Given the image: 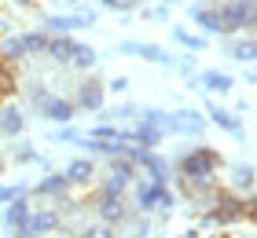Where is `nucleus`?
Segmentation results:
<instances>
[{
	"label": "nucleus",
	"mask_w": 257,
	"mask_h": 238,
	"mask_svg": "<svg viewBox=\"0 0 257 238\" xmlns=\"http://www.w3.org/2000/svg\"><path fill=\"white\" fill-rule=\"evenodd\" d=\"M22 190H26V187H4V183H0V209H4L15 194H22Z\"/></svg>",
	"instance_id": "obj_29"
},
{
	"label": "nucleus",
	"mask_w": 257,
	"mask_h": 238,
	"mask_svg": "<svg viewBox=\"0 0 257 238\" xmlns=\"http://www.w3.org/2000/svg\"><path fill=\"white\" fill-rule=\"evenodd\" d=\"M209 117H213L224 132H239V117L231 114V110H220V106H213V110H209Z\"/></svg>",
	"instance_id": "obj_24"
},
{
	"label": "nucleus",
	"mask_w": 257,
	"mask_h": 238,
	"mask_svg": "<svg viewBox=\"0 0 257 238\" xmlns=\"http://www.w3.org/2000/svg\"><path fill=\"white\" fill-rule=\"evenodd\" d=\"M195 85H198V92H217V95H228L231 88H235V77L231 74H220V70H202V74L195 77Z\"/></svg>",
	"instance_id": "obj_8"
},
{
	"label": "nucleus",
	"mask_w": 257,
	"mask_h": 238,
	"mask_svg": "<svg viewBox=\"0 0 257 238\" xmlns=\"http://www.w3.org/2000/svg\"><path fill=\"white\" fill-rule=\"evenodd\" d=\"M217 15H220V26H224V33L253 30V26H257V11H253V4H246V0H228Z\"/></svg>",
	"instance_id": "obj_2"
},
{
	"label": "nucleus",
	"mask_w": 257,
	"mask_h": 238,
	"mask_svg": "<svg viewBox=\"0 0 257 238\" xmlns=\"http://www.w3.org/2000/svg\"><path fill=\"white\" fill-rule=\"evenodd\" d=\"M96 22V15L92 11H81V15H52L48 19V30L52 33H70V30H85Z\"/></svg>",
	"instance_id": "obj_10"
},
{
	"label": "nucleus",
	"mask_w": 257,
	"mask_h": 238,
	"mask_svg": "<svg viewBox=\"0 0 257 238\" xmlns=\"http://www.w3.org/2000/svg\"><path fill=\"white\" fill-rule=\"evenodd\" d=\"M22 52L26 55H44L48 52V33H41V30H30V33H22Z\"/></svg>",
	"instance_id": "obj_19"
},
{
	"label": "nucleus",
	"mask_w": 257,
	"mask_h": 238,
	"mask_svg": "<svg viewBox=\"0 0 257 238\" xmlns=\"http://www.w3.org/2000/svg\"><path fill=\"white\" fill-rule=\"evenodd\" d=\"M103 8H110V11H133L136 0H103Z\"/></svg>",
	"instance_id": "obj_30"
},
{
	"label": "nucleus",
	"mask_w": 257,
	"mask_h": 238,
	"mask_svg": "<svg viewBox=\"0 0 257 238\" xmlns=\"http://www.w3.org/2000/svg\"><path fill=\"white\" fill-rule=\"evenodd\" d=\"M202 128H206V117L198 110H177L166 121V132H177V136H202Z\"/></svg>",
	"instance_id": "obj_4"
},
{
	"label": "nucleus",
	"mask_w": 257,
	"mask_h": 238,
	"mask_svg": "<svg viewBox=\"0 0 257 238\" xmlns=\"http://www.w3.org/2000/svg\"><path fill=\"white\" fill-rule=\"evenodd\" d=\"M15 161H41V154L30 150V147H22V150H15Z\"/></svg>",
	"instance_id": "obj_31"
},
{
	"label": "nucleus",
	"mask_w": 257,
	"mask_h": 238,
	"mask_svg": "<svg viewBox=\"0 0 257 238\" xmlns=\"http://www.w3.org/2000/svg\"><path fill=\"white\" fill-rule=\"evenodd\" d=\"M166 121H169V114L155 110V106H147V110L140 114V125H151V128H158V132H166Z\"/></svg>",
	"instance_id": "obj_26"
},
{
	"label": "nucleus",
	"mask_w": 257,
	"mask_h": 238,
	"mask_svg": "<svg viewBox=\"0 0 257 238\" xmlns=\"http://www.w3.org/2000/svg\"><path fill=\"white\" fill-rule=\"evenodd\" d=\"M220 154L213 150V147H195V150H188L180 158V180H184V187L191 190V194H202V190H209V183H213V176H217V169H220Z\"/></svg>",
	"instance_id": "obj_1"
},
{
	"label": "nucleus",
	"mask_w": 257,
	"mask_h": 238,
	"mask_svg": "<svg viewBox=\"0 0 257 238\" xmlns=\"http://www.w3.org/2000/svg\"><path fill=\"white\" fill-rule=\"evenodd\" d=\"M231 187L250 190L253 187V165H235V169H231Z\"/></svg>",
	"instance_id": "obj_23"
},
{
	"label": "nucleus",
	"mask_w": 257,
	"mask_h": 238,
	"mask_svg": "<svg viewBox=\"0 0 257 238\" xmlns=\"http://www.w3.org/2000/svg\"><path fill=\"white\" fill-rule=\"evenodd\" d=\"M81 238H114V227L99 220V223H88V227L81 231Z\"/></svg>",
	"instance_id": "obj_27"
},
{
	"label": "nucleus",
	"mask_w": 257,
	"mask_h": 238,
	"mask_svg": "<svg viewBox=\"0 0 257 238\" xmlns=\"http://www.w3.org/2000/svg\"><path fill=\"white\" fill-rule=\"evenodd\" d=\"M173 41H180L184 48H191V52L206 48V37H198V33H188V30H180V26H173Z\"/></svg>",
	"instance_id": "obj_25"
},
{
	"label": "nucleus",
	"mask_w": 257,
	"mask_h": 238,
	"mask_svg": "<svg viewBox=\"0 0 257 238\" xmlns=\"http://www.w3.org/2000/svg\"><path fill=\"white\" fill-rule=\"evenodd\" d=\"M48 59H55V63H70V55H74V41L66 37V33H55V37H48V52H44Z\"/></svg>",
	"instance_id": "obj_15"
},
{
	"label": "nucleus",
	"mask_w": 257,
	"mask_h": 238,
	"mask_svg": "<svg viewBox=\"0 0 257 238\" xmlns=\"http://www.w3.org/2000/svg\"><path fill=\"white\" fill-rule=\"evenodd\" d=\"M26 216H30V198H26V190H22V194H15V198L8 201V209H4V227L19 231Z\"/></svg>",
	"instance_id": "obj_12"
},
{
	"label": "nucleus",
	"mask_w": 257,
	"mask_h": 238,
	"mask_svg": "<svg viewBox=\"0 0 257 238\" xmlns=\"http://www.w3.org/2000/svg\"><path fill=\"white\" fill-rule=\"evenodd\" d=\"M59 238H70V234H59Z\"/></svg>",
	"instance_id": "obj_39"
},
{
	"label": "nucleus",
	"mask_w": 257,
	"mask_h": 238,
	"mask_svg": "<svg viewBox=\"0 0 257 238\" xmlns=\"http://www.w3.org/2000/svg\"><path fill=\"white\" fill-rule=\"evenodd\" d=\"M88 136H92V139H121V132H118L114 125H96ZM121 143H125V139H121Z\"/></svg>",
	"instance_id": "obj_28"
},
{
	"label": "nucleus",
	"mask_w": 257,
	"mask_h": 238,
	"mask_svg": "<svg viewBox=\"0 0 257 238\" xmlns=\"http://www.w3.org/2000/svg\"><path fill=\"white\" fill-rule=\"evenodd\" d=\"M191 19L198 22V26H202L206 33H224V26H220V15L213 8H202V4H195L191 8Z\"/></svg>",
	"instance_id": "obj_17"
},
{
	"label": "nucleus",
	"mask_w": 257,
	"mask_h": 238,
	"mask_svg": "<svg viewBox=\"0 0 257 238\" xmlns=\"http://www.w3.org/2000/svg\"><path fill=\"white\" fill-rule=\"evenodd\" d=\"M147 231H151V223H147V220H136V223H133V231H128V238H144Z\"/></svg>",
	"instance_id": "obj_32"
},
{
	"label": "nucleus",
	"mask_w": 257,
	"mask_h": 238,
	"mask_svg": "<svg viewBox=\"0 0 257 238\" xmlns=\"http://www.w3.org/2000/svg\"><path fill=\"white\" fill-rule=\"evenodd\" d=\"M77 106H85V110H99V106H103V85L85 81L81 92H77Z\"/></svg>",
	"instance_id": "obj_18"
},
{
	"label": "nucleus",
	"mask_w": 257,
	"mask_h": 238,
	"mask_svg": "<svg viewBox=\"0 0 257 238\" xmlns=\"http://www.w3.org/2000/svg\"><path fill=\"white\" fill-rule=\"evenodd\" d=\"M63 176H66V183H70V187H88V183H92V176H96V165H92L88 158H74V161L66 165V172H63Z\"/></svg>",
	"instance_id": "obj_11"
},
{
	"label": "nucleus",
	"mask_w": 257,
	"mask_h": 238,
	"mask_svg": "<svg viewBox=\"0 0 257 238\" xmlns=\"http://www.w3.org/2000/svg\"><path fill=\"white\" fill-rule=\"evenodd\" d=\"M74 110H77V106L70 99H63V95H48V99L41 103L44 121H55V125H70V121H74Z\"/></svg>",
	"instance_id": "obj_7"
},
{
	"label": "nucleus",
	"mask_w": 257,
	"mask_h": 238,
	"mask_svg": "<svg viewBox=\"0 0 257 238\" xmlns=\"http://www.w3.org/2000/svg\"><path fill=\"white\" fill-rule=\"evenodd\" d=\"M66 187H70V183H66V176H63V172H52V176H44V180L33 187V194H44V198H52V194H55V198H63V194H66Z\"/></svg>",
	"instance_id": "obj_16"
},
{
	"label": "nucleus",
	"mask_w": 257,
	"mask_h": 238,
	"mask_svg": "<svg viewBox=\"0 0 257 238\" xmlns=\"http://www.w3.org/2000/svg\"><path fill=\"white\" fill-rule=\"evenodd\" d=\"M162 194H166V187H158V183H151V180L136 183V209H140V212L162 209Z\"/></svg>",
	"instance_id": "obj_9"
},
{
	"label": "nucleus",
	"mask_w": 257,
	"mask_h": 238,
	"mask_svg": "<svg viewBox=\"0 0 257 238\" xmlns=\"http://www.w3.org/2000/svg\"><path fill=\"white\" fill-rule=\"evenodd\" d=\"M133 172H136V165L128 161L125 154L110 158V172H107V183H103V190H110V194H125L128 183H133Z\"/></svg>",
	"instance_id": "obj_3"
},
{
	"label": "nucleus",
	"mask_w": 257,
	"mask_h": 238,
	"mask_svg": "<svg viewBox=\"0 0 257 238\" xmlns=\"http://www.w3.org/2000/svg\"><path fill=\"white\" fill-rule=\"evenodd\" d=\"M59 223H63V216H59L55 209H37V212L30 209V216L22 220V227H19V231H30V234H48V231H59Z\"/></svg>",
	"instance_id": "obj_6"
},
{
	"label": "nucleus",
	"mask_w": 257,
	"mask_h": 238,
	"mask_svg": "<svg viewBox=\"0 0 257 238\" xmlns=\"http://www.w3.org/2000/svg\"><path fill=\"white\" fill-rule=\"evenodd\" d=\"M228 59H235V63L250 66L253 59H257V44H253V37H239V41H231V44H228Z\"/></svg>",
	"instance_id": "obj_13"
},
{
	"label": "nucleus",
	"mask_w": 257,
	"mask_h": 238,
	"mask_svg": "<svg viewBox=\"0 0 257 238\" xmlns=\"http://www.w3.org/2000/svg\"><path fill=\"white\" fill-rule=\"evenodd\" d=\"M166 4H177V0H166Z\"/></svg>",
	"instance_id": "obj_38"
},
{
	"label": "nucleus",
	"mask_w": 257,
	"mask_h": 238,
	"mask_svg": "<svg viewBox=\"0 0 257 238\" xmlns=\"http://www.w3.org/2000/svg\"><path fill=\"white\" fill-rule=\"evenodd\" d=\"M246 4H253V0H246Z\"/></svg>",
	"instance_id": "obj_40"
},
{
	"label": "nucleus",
	"mask_w": 257,
	"mask_h": 238,
	"mask_svg": "<svg viewBox=\"0 0 257 238\" xmlns=\"http://www.w3.org/2000/svg\"><path fill=\"white\" fill-rule=\"evenodd\" d=\"M180 238H202V234H198V231H188V234H180Z\"/></svg>",
	"instance_id": "obj_36"
},
{
	"label": "nucleus",
	"mask_w": 257,
	"mask_h": 238,
	"mask_svg": "<svg viewBox=\"0 0 257 238\" xmlns=\"http://www.w3.org/2000/svg\"><path fill=\"white\" fill-rule=\"evenodd\" d=\"M136 55L147 59V63H158V66H169L173 63V55L166 52V48H158V44H136Z\"/></svg>",
	"instance_id": "obj_20"
},
{
	"label": "nucleus",
	"mask_w": 257,
	"mask_h": 238,
	"mask_svg": "<svg viewBox=\"0 0 257 238\" xmlns=\"http://www.w3.org/2000/svg\"><path fill=\"white\" fill-rule=\"evenodd\" d=\"M70 63L81 66V70H92V66L99 63V59H96V48H88V44H74V55H70Z\"/></svg>",
	"instance_id": "obj_21"
},
{
	"label": "nucleus",
	"mask_w": 257,
	"mask_h": 238,
	"mask_svg": "<svg viewBox=\"0 0 257 238\" xmlns=\"http://www.w3.org/2000/svg\"><path fill=\"white\" fill-rule=\"evenodd\" d=\"M15 238H41V234H30V231H15Z\"/></svg>",
	"instance_id": "obj_35"
},
{
	"label": "nucleus",
	"mask_w": 257,
	"mask_h": 238,
	"mask_svg": "<svg viewBox=\"0 0 257 238\" xmlns=\"http://www.w3.org/2000/svg\"><path fill=\"white\" fill-rule=\"evenodd\" d=\"M19 59H26V52H22V41H19V37L0 41V63H19Z\"/></svg>",
	"instance_id": "obj_22"
},
{
	"label": "nucleus",
	"mask_w": 257,
	"mask_h": 238,
	"mask_svg": "<svg viewBox=\"0 0 257 238\" xmlns=\"http://www.w3.org/2000/svg\"><path fill=\"white\" fill-rule=\"evenodd\" d=\"M0 176H4V158H0Z\"/></svg>",
	"instance_id": "obj_37"
},
{
	"label": "nucleus",
	"mask_w": 257,
	"mask_h": 238,
	"mask_svg": "<svg viewBox=\"0 0 257 238\" xmlns=\"http://www.w3.org/2000/svg\"><path fill=\"white\" fill-rule=\"evenodd\" d=\"M96 216L103 223H121L128 216V209H125V198L121 194H110V190H99V198H96Z\"/></svg>",
	"instance_id": "obj_5"
},
{
	"label": "nucleus",
	"mask_w": 257,
	"mask_h": 238,
	"mask_svg": "<svg viewBox=\"0 0 257 238\" xmlns=\"http://www.w3.org/2000/svg\"><path fill=\"white\" fill-rule=\"evenodd\" d=\"M107 88H110L114 95H121V92L128 88V77H114V81H110V85H107Z\"/></svg>",
	"instance_id": "obj_34"
},
{
	"label": "nucleus",
	"mask_w": 257,
	"mask_h": 238,
	"mask_svg": "<svg viewBox=\"0 0 257 238\" xmlns=\"http://www.w3.org/2000/svg\"><path fill=\"white\" fill-rule=\"evenodd\" d=\"M30 99L37 103V106H41L44 99H48V92H44V85H33V88H30Z\"/></svg>",
	"instance_id": "obj_33"
},
{
	"label": "nucleus",
	"mask_w": 257,
	"mask_h": 238,
	"mask_svg": "<svg viewBox=\"0 0 257 238\" xmlns=\"http://www.w3.org/2000/svg\"><path fill=\"white\" fill-rule=\"evenodd\" d=\"M22 128H26V117H22L19 106H8V110H0V136H19Z\"/></svg>",
	"instance_id": "obj_14"
}]
</instances>
